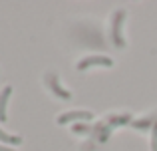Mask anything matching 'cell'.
<instances>
[{
  "mask_svg": "<svg viewBox=\"0 0 157 151\" xmlns=\"http://www.w3.org/2000/svg\"><path fill=\"white\" fill-rule=\"evenodd\" d=\"M0 141H4V143H8V145H20L22 143V137L20 135H10V133H6V131L0 129Z\"/></svg>",
  "mask_w": 157,
  "mask_h": 151,
  "instance_id": "cell-6",
  "label": "cell"
},
{
  "mask_svg": "<svg viewBox=\"0 0 157 151\" xmlns=\"http://www.w3.org/2000/svg\"><path fill=\"white\" fill-rule=\"evenodd\" d=\"M92 66L111 68V66H113V60L107 58V56H88V58H84L82 62H78V64H76V70L84 72V70H88V68H92Z\"/></svg>",
  "mask_w": 157,
  "mask_h": 151,
  "instance_id": "cell-1",
  "label": "cell"
},
{
  "mask_svg": "<svg viewBox=\"0 0 157 151\" xmlns=\"http://www.w3.org/2000/svg\"><path fill=\"white\" fill-rule=\"evenodd\" d=\"M125 18V10H117L113 14V26H111V42L115 44L117 48H123L125 42H123V36H121V22Z\"/></svg>",
  "mask_w": 157,
  "mask_h": 151,
  "instance_id": "cell-2",
  "label": "cell"
},
{
  "mask_svg": "<svg viewBox=\"0 0 157 151\" xmlns=\"http://www.w3.org/2000/svg\"><path fill=\"white\" fill-rule=\"evenodd\" d=\"M10 96H12V88L6 85V88L0 92V121H6V108H8Z\"/></svg>",
  "mask_w": 157,
  "mask_h": 151,
  "instance_id": "cell-5",
  "label": "cell"
},
{
  "mask_svg": "<svg viewBox=\"0 0 157 151\" xmlns=\"http://www.w3.org/2000/svg\"><path fill=\"white\" fill-rule=\"evenodd\" d=\"M0 151H14V149H10V147H2V145H0Z\"/></svg>",
  "mask_w": 157,
  "mask_h": 151,
  "instance_id": "cell-8",
  "label": "cell"
},
{
  "mask_svg": "<svg viewBox=\"0 0 157 151\" xmlns=\"http://www.w3.org/2000/svg\"><path fill=\"white\" fill-rule=\"evenodd\" d=\"M44 81H46V85H50V88H52L54 96L62 97V100H70V97H72V93H70L68 89H64L60 84H58V76H56V72H48V74L44 76Z\"/></svg>",
  "mask_w": 157,
  "mask_h": 151,
  "instance_id": "cell-3",
  "label": "cell"
},
{
  "mask_svg": "<svg viewBox=\"0 0 157 151\" xmlns=\"http://www.w3.org/2000/svg\"><path fill=\"white\" fill-rule=\"evenodd\" d=\"M151 151H157V123H153V131H151Z\"/></svg>",
  "mask_w": 157,
  "mask_h": 151,
  "instance_id": "cell-7",
  "label": "cell"
},
{
  "mask_svg": "<svg viewBox=\"0 0 157 151\" xmlns=\"http://www.w3.org/2000/svg\"><path fill=\"white\" fill-rule=\"evenodd\" d=\"M94 117L92 111H70V113H62V115H58V123L64 125L68 123V121H78V119H84V121H90Z\"/></svg>",
  "mask_w": 157,
  "mask_h": 151,
  "instance_id": "cell-4",
  "label": "cell"
}]
</instances>
